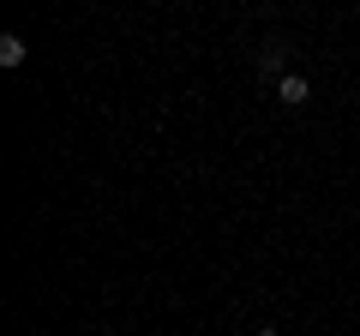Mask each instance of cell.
<instances>
[{
    "label": "cell",
    "mask_w": 360,
    "mask_h": 336,
    "mask_svg": "<svg viewBox=\"0 0 360 336\" xmlns=\"http://www.w3.org/2000/svg\"><path fill=\"white\" fill-rule=\"evenodd\" d=\"M283 42H264V54H258V72H264V78H283Z\"/></svg>",
    "instance_id": "obj_3"
},
{
    "label": "cell",
    "mask_w": 360,
    "mask_h": 336,
    "mask_svg": "<svg viewBox=\"0 0 360 336\" xmlns=\"http://www.w3.org/2000/svg\"><path fill=\"white\" fill-rule=\"evenodd\" d=\"M307 96H312V84H307V78H300V72H283V78H276V103L300 108V103H307Z\"/></svg>",
    "instance_id": "obj_1"
},
{
    "label": "cell",
    "mask_w": 360,
    "mask_h": 336,
    "mask_svg": "<svg viewBox=\"0 0 360 336\" xmlns=\"http://www.w3.org/2000/svg\"><path fill=\"white\" fill-rule=\"evenodd\" d=\"M25 37H18V30H6V37H0V66H25Z\"/></svg>",
    "instance_id": "obj_2"
},
{
    "label": "cell",
    "mask_w": 360,
    "mask_h": 336,
    "mask_svg": "<svg viewBox=\"0 0 360 336\" xmlns=\"http://www.w3.org/2000/svg\"><path fill=\"white\" fill-rule=\"evenodd\" d=\"M258 336H276V330H258Z\"/></svg>",
    "instance_id": "obj_4"
}]
</instances>
